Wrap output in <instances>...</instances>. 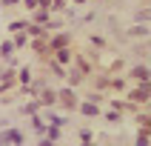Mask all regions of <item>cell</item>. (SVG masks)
I'll list each match as a JSON object with an SVG mask.
<instances>
[{
	"label": "cell",
	"mask_w": 151,
	"mask_h": 146,
	"mask_svg": "<svg viewBox=\"0 0 151 146\" xmlns=\"http://www.w3.org/2000/svg\"><path fill=\"white\" fill-rule=\"evenodd\" d=\"M6 143L20 146V143H23V132H20V129H6V132L0 135V146H6Z\"/></svg>",
	"instance_id": "1"
},
{
	"label": "cell",
	"mask_w": 151,
	"mask_h": 146,
	"mask_svg": "<svg viewBox=\"0 0 151 146\" xmlns=\"http://www.w3.org/2000/svg\"><path fill=\"white\" fill-rule=\"evenodd\" d=\"M148 97H151L148 83H140V89H134V92L128 94V100H137V103H148Z\"/></svg>",
	"instance_id": "2"
},
{
	"label": "cell",
	"mask_w": 151,
	"mask_h": 146,
	"mask_svg": "<svg viewBox=\"0 0 151 146\" xmlns=\"http://www.w3.org/2000/svg\"><path fill=\"white\" fill-rule=\"evenodd\" d=\"M57 100L66 106V109H74L77 106V97H74V89H63V92H57Z\"/></svg>",
	"instance_id": "3"
},
{
	"label": "cell",
	"mask_w": 151,
	"mask_h": 146,
	"mask_svg": "<svg viewBox=\"0 0 151 146\" xmlns=\"http://www.w3.org/2000/svg\"><path fill=\"white\" fill-rule=\"evenodd\" d=\"M40 97H37V103L40 106H51V103H57V92L54 89H43V92H37Z\"/></svg>",
	"instance_id": "4"
},
{
	"label": "cell",
	"mask_w": 151,
	"mask_h": 146,
	"mask_svg": "<svg viewBox=\"0 0 151 146\" xmlns=\"http://www.w3.org/2000/svg\"><path fill=\"white\" fill-rule=\"evenodd\" d=\"M80 112H83L86 118H100V109H97V103H80Z\"/></svg>",
	"instance_id": "5"
},
{
	"label": "cell",
	"mask_w": 151,
	"mask_h": 146,
	"mask_svg": "<svg viewBox=\"0 0 151 146\" xmlns=\"http://www.w3.org/2000/svg\"><path fill=\"white\" fill-rule=\"evenodd\" d=\"M131 77H137L140 83H148V66H134L131 69Z\"/></svg>",
	"instance_id": "6"
},
{
	"label": "cell",
	"mask_w": 151,
	"mask_h": 146,
	"mask_svg": "<svg viewBox=\"0 0 151 146\" xmlns=\"http://www.w3.org/2000/svg\"><path fill=\"white\" fill-rule=\"evenodd\" d=\"M68 46V34H57V37H54V40H51V49L57 52V49H66Z\"/></svg>",
	"instance_id": "7"
},
{
	"label": "cell",
	"mask_w": 151,
	"mask_h": 146,
	"mask_svg": "<svg viewBox=\"0 0 151 146\" xmlns=\"http://www.w3.org/2000/svg\"><path fill=\"white\" fill-rule=\"evenodd\" d=\"M0 54H3V57H12V54H14V43H12V40L0 43Z\"/></svg>",
	"instance_id": "8"
},
{
	"label": "cell",
	"mask_w": 151,
	"mask_h": 146,
	"mask_svg": "<svg viewBox=\"0 0 151 146\" xmlns=\"http://www.w3.org/2000/svg\"><path fill=\"white\" fill-rule=\"evenodd\" d=\"M32 126H34V132H37V135H46V123H43L37 115H32Z\"/></svg>",
	"instance_id": "9"
},
{
	"label": "cell",
	"mask_w": 151,
	"mask_h": 146,
	"mask_svg": "<svg viewBox=\"0 0 151 146\" xmlns=\"http://www.w3.org/2000/svg\"><path fill=\"white\" fill-rule=\"evenodd\" d=\"M32 49H34V52H37V54H43V52H49V43L43 40V37H37V40H34V43H32Z\"/></svg>",
	"instance_id": "10"
},
{
	"label": "cell",
	"mask_w": 151,
	"mask_h": 146,
	"mask_svg": "<svg viewBox=\"0 0 151 146\" xmlns=\"http://www.w3.org/2000/svg\"><path fill=\"white\" fill-rule=\"evenodd\" d=\"M46 137H49L51 143H54V140H60V126H46Z\"/></svg>",
	"instance_id": "11"
},
{
	"label": "cell",
	"mask_w": 151,
	"mask_h": 146,
	"mask_svg": "<svg viewBox=\"0 0 151 146\" xmlns=\"http://www.w3.org/2000/svg\"><path fill=\"white\" fill-rule=\"evenodd\" d=\"M34 20L37 23H49V9H34Z\"/></svg>",
	"instance_id": "12"
},
{
	"label": "cell",
	"mask_w": 151,
	"mask_h": 146,
	"mask_svg": "<svg viewBox=\"0 0 151 146\" xmlns=\"http://www.w3.org/2000/svg\"><path fill=\"white\" fill-rule=\"evenodd\" d=\"M77 66H80V72H83V75H88V72H91V63H88L86 57H77Z\"/></svg>",
	"instance_id": "13"
},
{
	"label": "cell",
	"mask_w": 151,
	"mask_h": 146,
	"mask_svg": "<svg viewBox=\"0 0 151 146\" xmlns=\"http://www.w3.org/2000/svg\"><path fill=\"white\" fill-rule=\"evenodd\" d=\"M131 34H137V37H145V34H148V26H145V23L134 26V29H131Z\"/></svg>",
	"instance_id": "14"
},
{
	"label": "cell",
	"mask_w": 151,
	"mask_h": 146,
	"mask_svg": "<svg viewBox=\"0 0 151 146\" xmlns=\"http://www.w3.org/2000/svg\"><path fill=\"white\" fill-rule=\"evenodd\" d=\"M106 120H111V123H117V120H120V112L114 109V106H111V109L106 112Z\"/></svg>",
	"instance_id": "15"
},
{
	"label": "cell",
	"mask_w": 151,
	"mask_h": 146,
	"mask_svg": "<svg viewBox=\"0 0 151 146\" xmlns=\"http://www.w3.org/2000/svg\"><path fill=\"white\" fill-rule=\"evenodd\" d=\"M57 60H60V63H68V60H71L68 49H57Z\"/></svg>",
	"instance_id": "16"
},
{
	"label": "cell",
	"mask_w": 151,
	"mask_h": 146,
	"mask_svg": "<svg viewBox=\"0 0 151 146\" xmlns=\"http://www.w3.org/2000/svg\"><path fill=\"white\" fill-rule=\"evenodd\" d=\"M137 23H148V9H140V12H137Z\"/></svg>",
	"instance_id": "17"
},
{
	"label": "cell",
	"mask_w": 151,
	"mask_h": 146,
	"mask_svg": "<svg viewBox=\"0 0 151 146\" xmlns=\"http://www.w3.org/2000/svg\"><path fill=\"white\" fill-rule=\"evenodd\" d=\"M83 72H77V69H74V72H68V80H71V83H80V80H83Z\"/></svg>",
	"instance_id": "18"
},
{
	"label": "cell",
	"mask_w": 151,
	"mask_h": 146,
	"mask_svg": "<svg viewBox=\"0 0 151 146\" xmlns=\"http://www.w3.org/2000/svg\"><path fill=\"white\" fill-rule=\"evenodd\" d=\"M51 126H66V118H60V115H49Z\"/></svg>",
	"instance_id": "19"
},
{
	"label": "cell",
	"mask_w": 151,
	"mask_h": 146,
	"mask_svg": "<svg viewBox=\"0 0 151 146\" xmlns=\"http://www.w3.org/2000/svg\"><path fill=\"white\" fill-rule=\"evenodd\" d=\"M9 29H12V32H23V29H26V20H14V23H9Z\"/></svg>",
	"instance_id": "20"
},
{
	"label": "cell",
	"mask_w": 151,
	"mask_h": 146,
	"mask_svg": "<svg viewBox=\"0 0 151 146\" xmlns=\"http://www.w3.org/2000/svg\"><path fill=\"white\" fill-rule=\"evenodd\" d=\"M137 146H148V129H143V132H140V137H137Z\"/></svg>",
	"instance_id": "21"
},
{
	"label": "cell",
	"mask_w": 151,
	"mask_h": 146,
	"mask_svg": "<svg viewBox=\"0 0 151 146\" xmlns=\"http://www.w3.org/2000/svg\"><path fill=\"white\" fill-rule=\"evenodd\" d=\"M49 9H54V12H60V9H66V0H51Z\"/></svg>",
	"instance_id": "22"
},
{
	"label": "cell",
	"mask_w": 151,
	"mask_h": 146,
	"mask_svg": "<svg viewBox=\"0 0 151 146\" xmlns=\"http://www.w3.org/2000/svg\"><path fill=\"white\" fill-rule=\"evenodd\" d=\"M29 34H32V37H43V29L40 26H29Z\"/></svg>",
	"instance_id": "23"
},
{
	"label": "cell",
	"mask_w": 151,
	"mask_h": 146,
	"mask_svg": "<svg viewBox=\"0 0 151 146\" xmlns=\"http://www.w3.org/2000/svg\"><path fill=\"white\" fill-rule=\"evenodd\" d=\"M12 43H14V49H20V46H26V34H17V37H14Z\"/></svg>",
	"instance_id": "24"
},
{
	"label": "cell",
	"mask_w": 151,
	"mask_h": 146,
	"mask_svg": "<svg viewBox=\"0 0 151 146\" xmlns=\"http://www.w3.org/2000/svg\"><path fill=\"white\" fill-rule=\"evenodd\" d=\"M29 77H32V75H29V69H20V83H23V86L29 83Z\"/></svg>",
	"instance_id": "25"
},
{
	"label": "cell",
	"mask_w": 151,
	"mask_h": 146,
	"mask_svg": "<svg viewBox=\"0 0 151 146\" xmlns=\"http://www.w3.org/2000/svg\"><path fill=\"white\" fill-rule=\"evenodd\" d=\"M80 137H83V143H91V137H94V135L88 132V129H83V132H80Z\"/></svg>",
	"instance_id": "26"
},
{
	"label": "cell",
	"mask_w": 151,
	"mask_h": 146,
	"mask_svg": "<svg viewBox=\"0 0 151 146\" xmlns=\"http://www.w3.org/2000/svg\"><path fill=\"white\" fill-rule=\"evenodd\" d=\"M37 109H40V103H37V100H34V103H29V106H26V112H29V115H32V112H37Z\"/></svg>",
	"instance_id": "27"
},
{
	"label": "cell",
	"mask_w": 151,
	"mask_h": 146,
	"mask_svg": "<svg viewBox=\"0 0 151 146\" xmlns=\"http://www.w3.org/2000/svg\"><path fill=\"white\" fill-rule=\"evenodd\" d=\"M91 43L97 46V49H103V46H106V40H103V37H91Z\"/></svg>",
	"instance_id": "28"
},
{
	"label": "cell",
	"mask_w": 151,
	"mask_h": 146,
	"mask_svg": "<svg viewBox=\"0 0 151 146\" xmlns=\"http://www.w3.org/2000/svg\"><path fill=\"white\" fill-rule=\"evenodd\" d=\"M100 100H103V97H100L97 92H91V94H88V103H100Z\"/></svg>",
	"instance_id": "29"
},
{
	"label": "cell",
	"mask_w": 151,
	"mask_h": 146,
	"mask_svg": "<svg viewBox=\"0 0 151 146\" xmlns=\"http://www.w3.org/2000/svg\"><path fill=\"white\" fill-rule=\"evenodd\" d=\"M23 3H26L29 9H40V6H37V0H23Z\"/></svg>",
	"instance_id": "30"
},
{
	"label": "cell",
	"mask_w": 151,
	"mask_h": 146,
	"mask_svg": "<svg viewBox=\"0 0 151 146\" xmlns=\"http://www.w3.org/2000/svg\"><path fill=\"white\" fill-rule=\"evenodd\" d=\"M0 3H3V6H14L17 0H0Z\"/></svg>",
	"instance_id": "31"
},
{
	"label": "cell",
	"mask_w": 151,
	"mask_h": 146,
	"mask_svg": "<svg viewBox=\"0 0 151 146\" xmlns=\"http://www.w3.org/2000/svg\"><path fill=\"white\" fill-rule=\"evenodd\" d=\"M37 146H51V140H49V137H46V140H40V143H37Z\"/></svg>",
	"instance_id": "32"
},
{
	"label": "cell",
	"mask_w": 151,
	"mask_h": 146,
	"mask_svg": "<svg viewBox=\"0 0 151 146\" xmlns=\"http://www.w3.org/2000/svg\"><path fill=\"white\" fill-rule=\"evenodd\" d=\"M80 146H88V143H80Z\"/></svg>",
	"instance_id": "33"
}]
</instances>
